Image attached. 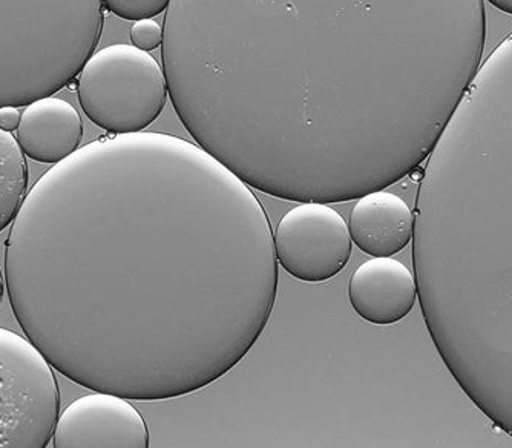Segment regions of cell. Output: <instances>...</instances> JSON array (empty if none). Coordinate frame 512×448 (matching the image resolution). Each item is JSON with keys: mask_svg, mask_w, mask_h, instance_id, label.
<instances>
[{"mask_svg": "<svg viewBox=\"0 0 512 448\" xmlns=\"http://www.w3.org/2000/svg\"><path fill=\"white\" fill-rule=\"evenodd\" d=\"M11 309L69 381L132 401L211 386L266 330L278 294L269 217L201 146L103 137L23 200L5 248Z\"/></svg>", "mask_w": 512, "mask_h": 448, "instance_id": "1", "label": "cell"}, {"mask_svg": "<svg viewBox=\"0 0 512 448\" xmlns=\"http://www.w3.org/2000/svg\"><path fill=\"white\" fill-rule=\"evenodd\" d=\"M485 43L483 0H171L161 54L198 146L256 191L330 205L419 168Z\"/></svg>", "mask_w": 512, "mask_h": 448, "instance_id": "2", "label": "cell"}, {"mask_svg": "<svg viewBox=\"0 0 512 448\" xmlns=\"http://www.w3.org/2000/svg\"><path fill=\"white\" fill-rule=\"evenodd\" d=\"M102 0H0V108L73 82L103 30Z\"/></svg>", "mask_w": 512, "mask_h": 448, "instance_id": "3", "label": "cell"}, {"mask_svg": "<svg viewBox=\"0 0 512 448\" xmlns=\"http://www.w3.org/2000/svg\"><path fill=\"white\" fill-rule=\"evenodd\" d=\"M168 91L157 60L123 43L92 53L77 76V96L86 116L114 136L152 125L165 109Z\"/></svg>", "mask_w": 512, "mask_h": 448, "instance_id": "4", "label": "cell"}, {"mask_svg": "<svg viewBox=\"0 0 512 448\" xmlns=\"http://www.w3.org/2000/svg\"><path fill=\"white\" fill-rule=\"evenodd\" d=\"M51 364L19 333L0 327V448H45L59 419Z\"/></svg>", "mask_w": 512, "mask_h": 448, "instance_id": "5", "label": "cell"}, {"mask_svg": "<svg viewBox=\"0 0 512 448\" xmlns=\"http://www.w3.org/2000/svg\"><path fill=\"white\" fill-rule=\"evenodd\" d=\"M273 243L284 271L304 283L332 280L352 257V235L344 218L316 201L290 209L276 226Z\"/></svg>", "mask_w": 512, "mask_h": 448, "instance_id": "6", "label": "cell"}, {"mask_svg": "<svg viewBox=\"0 0 512 448\" xmlns=\"http://www.w3.org/2000/svg\"><path fill=\"white\" fill-rule=\"evenodd\" d=\"M56 448H148L145 419L131 402L96 392L71 402L57 419Z\"/></svg>", "mask_w": 512, "mask_h": 448, "instance_id": "7", "label": "cell"}, {"mask_svg": "<svg viewBox=\"0 0 512 448\" xmlns=\"http://www.w3.org/2000/svg\"><path fill=\"white\" fill-rule=\"evenodd\" d=\"M413 274L401 261L375 257L356 269L348 284V300L367 323L390 326L404 320L416 304Z\"/></svg>", "mask_w": 512, "mask_h": 448, "instance_id": "8", "label": "cell"}, {"mask_svg": "<svg viewBox=\"0 0 512 448\" xmlns=\"http://www.w3.org/2000/svg\"><path fill=\"white\" fill-rule=\"evenodd\" d=\"M16 139L28 159L57 165L79 149L82 117L71 103L45 97L23 111Z\"/></svg>", "mask_w": 512, "mask_h": 448, "instance_id": "9", "label": "cell"}, {"mask_svg": "<svg viewBox=\"0 0 512 448\" xmlns=\"http://www.w3.org/2000/svg\"><path fill=\"white\" fill-rule=\"evenodd\" d=\"M356 246L371 257H393L407 248L414 234L413 212L391 192L362 195L348 220Z\"/></svg>", "mask_w": 512, "mask_h": 448, "instance_id": "10", "label": "cell"}, {"mask_svg": "<svg viewBox=\"0 0 512 448\" xmlns=\"http://www.w3.org/2000/svg\"><path fill=\"white\" fill-rule=\"evenodd\" d=\"M28 168L22 148L11 132L0 128V234L13 223L25 200Z\"/></svg>", "mask_w": 512, "mask_h": 448, "instance_id": "11", "label": "cell"}, {"mask_svg": "<svg viewBox=\"0 0 512 448\" xmlns=\"http://www.w3.org/2000/svg\"><path fill=\"white\" fill-rule=\"evenodd\" d=\"M111 13L125 20L152 19L168 10L171 0H102Z\"/></svg>", "mask_w": 512, "mask_h": 448, "instance_id": "12", "label": "cell"}, {"mask_svg": "<svg viewBox=\"0 0 512 448\" xmlns=\"http://www.w3.org/2000/svg\"><path fill=\"white\" fill-rule=\"evenodd\" d=\"M131 40L138 50L152 51L163 45V30L155 20H137L131 28Z\"/></svg>", "mask_w": 512, "mask_h": 448, "instance_id": "13", "label": "cell"}, {"mask_svg": "<svg viewBox=\"0 0 512 448\" xmlns=\"http://www.w3.org/2000/svg\"><path fill=\"white\" fill-rule=\"evenodd\" d=\"M20 119L22 114L17 111L13 106H5L0 108V128L7 132H13L14 129L19 128Z\"/></svg>", "mask_w": 512, "mask_h": 448, "instance_id": "14", "label": "cell"}, {"mask_svg": "<svg viewBox=\"0 0 512 448\" xmlns=\"http://www.w3.org/2000/svg\"><path fill=\"white\" fill-rule=\"evenodd\" d=\"M488 2L502 13L511 14L512 16V0H488Z\"/></svg>", "mask_w": 512, "mask_h": 448, "instance_id": "15", "label": "cell"}, {"mask_svg": "<svg viewBox=\"0 0 512 448\" xmlns=\"http://www.w3.org/2000/svg\"><path fill=\"white\" fill-rule=\"evenodd\" d=\"M5 295V286H4V278H2V274H0V304L4 301Z\"/></svg>", "mask_w": 512, "mask_h": 448, "instance_id": "16", "label": "cell"}]
</instances>
